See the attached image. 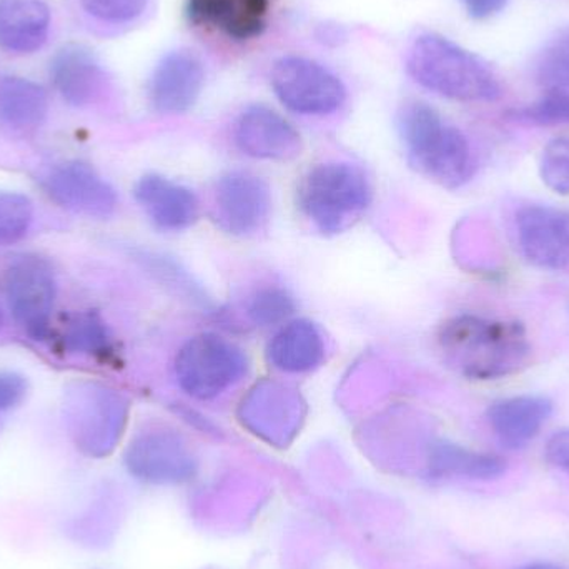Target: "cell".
<instances>
[{
	"mask_svg": "<svg viewBox=\"0 0 569 569\" xmlns=\"http://www.w3.org/2000/svg\"><path fill=\"white\" fill-rule=\"evenodd\" d=\"M525 569H561L553 567V565H531V567L525 568Z\"/></svg>",
	"mask_w": 569,
	"mask_h": 569,
	"instance_id": "d6a6232c",
	"label": "cell"
},
{
	"mask_svg": "<svg viewBox=\"0 0 569 569\" xmlns=\"http://www.w3.org/2000/svg\"><path fill=\"white\" fill-rule=\"evenodd\" d=\"M63 410L73 433L89 447L116 437L127 418V401L112 388L76 381L63 391Z\"/></svg>",
	"mask_w": 569,
	"mask_h": 569,
	"instance_id": "ba28073f",
	"label": "cell"
},
{
	"mask_svg": "<svg viewBox=\"0 0 569 569\" xmlns=\"http://www.w3.org/2000/svg\"><path fill=\"white\" fill-rule=\"evenodd\" d=\"M46 190L53 202L96 219H107L116 212V189L86 162H67L47 176Z\"/></svg>",
	"mask_w": 569,
	"mask_h": 569,
	"instance_id": "8fae6325",
	"label": "cell"
},
{
	"mask_svg": "<svg viewBox=\"0 0 569 569\" xmlns=\"http://www.w3.org/2000/svg\"><path fill=\"white\" fill-rule=\"evenodd\" d=\"M548 461L553 467L560 468L569 475V430H561L555 433L547 443Z\"/></svg>",
	"mask_w": 569,
	"mask_h": 569,
	"instance_id": "4dcf8cb0",
	"label": "cell"
},
{
	"mask_svg": "<svg viewBox=\"0 0 569 569\" xmlns=\"http://www.w3.org/2000/svg\"><path fill=\"white\" fill-rule=\"evenodd\" d=\"M32 220L33 206L29 197L17 192H0V247L22 240Z\"/></svg>",
	"mask_w": 569,
	"mask_h": 569,
	"instance_id": "d4e9b609",
	"label": "cell"
},
{
	"mask_svg": "<svg viewBox=\"0 0 569 569\" xmlns=\"http://www.w3.org/2000/svg\"><path fill=\"white\" fill-rule=\"evenodd\" d=\"M66 347L72 353L107 357L112 353V337L109 328L96 311L76 315L66 330Z\"/></svg>",
	"mask_w": 569,
	"mask_h": 569,
	"instance_id": "603a6c76",
	"label": "cell"
},
{
	"mask_svg": "<svg viewBox=\"0 0 569 569\" xmlns=\"http://www.w3.org/2000/svg\"><path fill=\"white\" fill-rule=\"evenodd\" d=\"M83 9L96 17L110 23L132 22L142 16L149 0H80Z\"/></svg>",
	"mask_w": 569,
	"mask_h": 569,
	"instance_id": "f1b7e54d",
	"label": "cell"
},
{
	"mask_svg": "<svg viewBox=\"0 0 569 569\" xmlns=\"http://www.w3.org/2000/svg\"><path fill=\"white\" fill-rule=\"evenodd\" d=\"M6 295L10 313L33 340L50 328L57 297L56 277L46 260L22 257L7 269Z\"/></svg>",
	"mask_w": 569,
	"mask_h": 569,
	"instance_id": "52a82bcc",
	"label": "cell"
},
{
	"mask_svg": "<svg viewBox=\"0 0 569 569\" xmlns=\"http://www.w3.org/2000/svg\"><path fill=\"white\" fill-rule=\"evenodd\" d=\"M237 147L253 159H295L301 152L300 133L279 112L266 106L243 110L233 130Z\"/></svg>",
	"mask_w": 569,
	"mask_h": 569,
	"instance_id": "4fadbf2b",
	"label": "cell"
},
{
	"mask_svg": "<svg viewBox=\"0 0 569 569\" xmlns=\"http://www.w3.org/2000/svg\"><path fill=\"white\" fill-rule=\"evenodd\" d=\"M272 209V196L266 180L249 172H230L216 189V217L219 226L232 236L259 232Z\"/></svg>",
	"mask_w": 569,
	"mask_h": 569,
	"instance_id": "9c48e42d",
	"label": "cell"
},
{
	"mask_svg": "<svg viewBox=\"0 0 569 569\" xmlns=\"http://www.w3.org/2000/svg\"><path fill=\"white\" fill-rule=\"evenodd\" d=\"M50 30V10L42 0H0V49L33 53L42 49Z\"/></svg>",
	"mask_w": 569,
	"mask_h": 569,
	"instance_id": "d6986e66",
	"label": "cell"
},
{
	"mask_svg": "<svg viewBox=\"0 0 569 569\" xmlns=\"http://www.w3.org/2000/svg\"><path fill=\"white\" fill-rule=\"evenodd\" d=\"M50 77L60 96L70 106L92 103L106 87V73L96 57L79 46H67L53 57Z\"/></svg>",
	"mask_w": 569,
	"mask_h": 569,
	"instance_id": "ac0fdd59",
	"label": "cell"
},
{
	"mask_svg": "<svg viewBox=\"0 0 569 569\" xmlns=\"http://www.w3.org/2000/svg\"><path fill=\"white\" fill-rule=\"evenodd\" d=\"M206 83L202 60L190 50L167 53L149 82L150 106L160 113H183L196 106Z\"/></svg>",
	"mask_w": 569,
	"mask_h": 569,
	"instance_id": "7c38bea8",
	"label": "cell"
},
{
	"mask_svg": "<svg viewBox=\"0 0 569 569\" xmlns=\"http://www.w3.org/2000/svg\"><path fill=\"white\" fill-rule=\"evenodd\" d=\"M537 77L548 90H569V29L558 33L541 50L537 60Z\"/></svg>",
	"mask_w": 569,
	"mask_h": 569,
	"instance_id": "cb8c5ba5",
	"label": "cell"
},
{
	"mask_svg": "<svg viewBox=\"0 0 569 569\" xmlns=\"http://www.w3.org/2000/svg\"><path fill=\"white\" fill-rule=\"evenodd\" d=\"M49 112V97L39 83L22 77L0 80V120L13 129H36Z\"/></svg>",
	"mask_w": 569,
	"mask_h": 569,
	"instance_id": "44dd1931",
	"label": "cell"
},
{
	"mask_svg": "<svg viewBox=\"0 0 569 569\" xmlns=\"http://www.w3.org/2000/svg\"><path fill=\"white\" fill-rule=\"evenodd\" d=\"M540 176L545 186L560 196H569V139L560 137L547 143L541 153Z\"/></svg>",
	"mask_w": 569,
	"mask_h": 569,
	"instance_id": "4316f807",
	"label": "cell"
},
{
	"mask_svg": "<svg viewBox=\"0 0 569 569\" xmlns=\"http://www.w3.org/2000/svg\"><path fill=\"white\" fill-rule=\"evenodd\" d=\"M270 80L280 102L301 116H328L347 100L340 77L307 57L284 56L277 60Z\"/></svg>",
	"mask_w": 569,
	"mask_h": 569,
	"instance_id": "8992f818",
	"label": "cell"
},
{
	"mask_svg": "<svg viewBox=\"0 0 569 569\" xmlns=\"http://www.w3.org/2000/svg\"><path fill=\"white\" fill-rule=\"evenodd\" d=\"M267 355L277 370L287 371V373H305L323 361V337L317 325L311 321H288L270 341Z\"/></svg>",
	"mask_w": 569,
	"mask_h": 569,
	"instance_id": "ffe728a7",
	"label": "cell"
},
{
	"mask_svg": "<svg viewBox=\"0 0 569 569\" xmlns=\"http://www.w3.org/2000/svg\"><path fill=\"white\" fill-rule=\"evenodd\" d=\"M130 468L153 481H182L193 473L192 455L179 435L156 430L133 441L129 450Z\"/></svg>",
	"mask_w": 569,
	"mask_h": 569,
	"instance_id": "5bb4252c",
	"label": "cell"
},
{
	"mask_svg": "<svg viewBox=\"0 0 569 569\" xmlns=\"http://www.w3.org/2000/svg\"><path fill=\"white\" fill-rule=\"evenodd\" d=\"M27 393V383L20 375L0 371V411L10 410L19 405Z\"/></svg>",
	"mask_w": 569,
	"mask_h": 569,
	"instance_id": "f546056e",
	"label": "cell"
},
{
	"mask_svg": "<svg viewBox=\"0 0 569 569\" xmlns=\"http://www.w3.org/2000/svg\"><path fill=\"white\" fill-rule=\"evenodd\" d=\"M249 361L242 348L216 333L190 338L177 353L179 387L197 400H212L239 383Z\"/></svg>",
	"mask_w": 569,
	"mask_h": 569,
	"instance_id": "5b68a950",
	"label": "cell"
},
{
	"mask_svg": "<svg viewBox=\"0 0 569 569\" xmlns=\"http://www.w3.org/2000/svg\"><path fill=\"white\" fill-rule=\"evenodd\" d=\"M398 130L411 166L438 186L457 190L475 176L477 166L467 137L428 103H405L398 113Z\"/></svg>",
	"mask_w": 569,
	"mask_h": 569,
	"instance_id": "3957f363",
	"label": "cell"
},
{
	"mask_svg": "<svg viewBox=\"0 0 569 569\" xmlns=\"http://www.w3.org/2000/svg\"><path fill=\"white\" fill-rule=\"evenodd\" d=\"M269 10L270 0H187L192 22L212 27L236 40L262 36Z\"/></svg>",
	"mask_w": 569,
	"mask_h": 569,
	"instance_id": "2e32d148",
	"label": "cell"
},
{
	"mask_svg": "<svg viewBox=\"0 0 569 569\" xmlns=\"http://www.w3.org/2000/svg\"><path fill=\"white\" fill-rule=\"evenodd\" d=\"M407 70L423 89L458 102H495L503 93L497 73L483 59L440 33L413 40Z\"/></svg>",
	"mask_w": 569,
	"mask_h": 569,
	"instance_id": "7a4b0ae2",
	"label": "cell"
},
{
	"mask_svg": "<svg viewBox=\"0 0 569 569\" xmlns=\"http://www.w3.org/2000/svg\"><path fill=\"white\" fill-rule=\"evenodd\" d=\"M553 413L550 398L521 395L497 401L488 410V421L503 447L510 450L527 447Z\"/></svg>",
	"mask_w": 569,
	"mask_h": 569,
	"instance_id": "e0dca14e",
	"label": "cell"
},
{
	"mask_svg": "<svg viewBox=\"0 0 569 569\" xmlns=\"http://www.w3.org/2000/svg\"><path fill=\"white\" fill-rule=\"evenodd\" d=\"M515 120L535 126H557L569 123V93L565 90H550L543 99L533 106L515 110L511 113Z\"/></svg>",
	"mask_w": 569,
	"mask_h": 569,
	"instance_id": "83f0119b",
	"label": "cell"
},
{
	"mask_svg": "<svg viewBox=\"0 0 569 569\" xmlns=\"http://www.w3.org/2000/svg\"><path fill=\"white\" fill-rule=\"evenodd\" d=\"M518 243L528 262L545 270L569 267V212L527 206L517 213Z\"/></svg>",
	"mask_w": 569,
	"mask_h": 569,
	"instance_id": "30bf717a",
	"label": "cell"
},
{
	"mask_svg": "<svg viewBox=\"0 0 569 569\" xmlns=\"http://www.w3.org/2000/svg\"><path fill=\"white\" fill-rule=\"evenodd\" d=\"M508 0H461L468 16L477 20L490 19L505 9Z\"/></svg>",
	"mask_w": 569,
	"mask_h": 569,
	"instance_id": "1f68e13d",
	"label": "cell"
},
{
	"mask_svg": "<svg viewBox=\"0 0 569 569\" xmlns=\"http://www.w3.org/2000/svg\"><path fill=\"white\" fill-rule=\"evenodd\" d=\"M295 311V301L282 288H262L249 303V317L260 327L282 323Z\"/></svg>",
	"mask_w": 569,
	"mask_h": 569,
	"instance_id": "484cf974",
	"label": "cell"
},
{
	"mask_svg": "<svg viewBox=\"0 0 569 569\" xmlns=\"http://www.w3.org/2000/svg\"><path fill=\"white\" fill-rule=\"evenodd\" d=\"M136 199L153 226L166 232L189 229L199 219L196 193L160 176H146L137 182Z\"/></svg>",
	"mask_w": 569,
	"mask_h": 569,
	"instance_id": "9a60e30c",
	"label": "cell"
},
{
	"mask_svg": "<svg viewBox=\"0 0 569 569\" xmlns=\"http://www.w3.org/2000/svg\"><path fill=\"white\" fill-rule=\"evenodd\" d=\"M3 321H6V318H3L2 307H0V330H2Z\"/></svg>",
	"mask_w": 569,
	"mask_h": 569,
	"instance_id": "836d02e7",
	"label": "cell"
},
{
	"mask_svg": "<svg viewBox=\"0 0 569 569\" xmlns=\"http://www.w3.org/2000/svg\"><path fill=\"white\" fill-rule=\"evenodd\" d=\"M438 345L447 363L470 380L510 377L531 360L527 328L520 321L458 315L440 328Z\"/></svg>",
	"mask_w": 569,
	"mask_h": 569,
	"instance_id": "6da1fadb",
	"label": "cell"
},
{
	"mask_svg": "<svg viewBox=\"0 0 569 569\" xmlns=\"http://www.w3.org/2000/svg\"><path fill=\"white\" fill-rule=\"evenodd\" d=\"M430 468L435 475L493 480L507 471V461L497 455L477 453L457 445L438 443L431 450Z\"/></svg>",
	"mask_w": 569,
	"mask_h": 569,
	"instance_id": "7402d4cb",
	"label": "cell"
},
{
	"mask_svg": "<svg viewBox=\"0 0 569 569\" xmlns=\"http://www.w3.org/2000/svg\"><path fill=\"white\" fill-rule=\"evenodd\" d=\"M371 183L360 167L330 162L315 167L298 190L305 216L323 233L347 230L370 207Z\"/></svg>",
	"mask_w": 569,
	"mask_h": 569,
	"instance_id": "277c9868",
	"label": "cell"
}]
</instances>
